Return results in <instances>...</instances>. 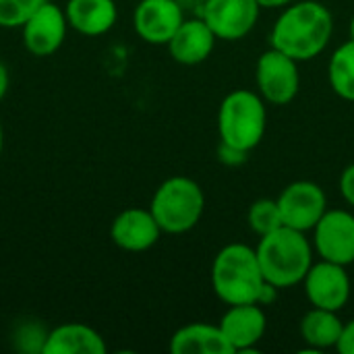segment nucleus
Masks as SVG:
<instances>
[{
	"label": "nucleus",
	"instance_id": "nucleus-8",
	"mask_svg": "<svg viewBox=\"0 0 354 354\" xmlns=\"http://www.w3.org/2000/svg\"><path fill=\"white\" fill-rule=\"evenodd\" d=\"M303 286L311 307L338 311V313L348 305L353 292V282L346 272V266L326 259L309 268Z\"/></svg>",
	"mask_w": 354,
	"mask_h": 354
},
{
	"label": "nucleus",
	"instance_id": "nucleus-22",
	"mask_svg": "<svg viewBox=\"0 0 354 354\" xmlns=\"http://www.w3.org/2000/svg\"><path fill=\"white\" fill-rule=\"evenodd\" d=\"M247 224L251 228V232H255L257 236H266L278 228H282V214L278 207L276 199H257L249 205L247 212Z\"/></svg>",
	"mask_w": 354,
	"mask_h": 354
},
{
	"label": "nucleus",
	"instance_id": "nucleus-19",
	"mask_svg": "<svg viewBox=\"0 0 354 354\" xmlns=\"http://www.w3.org/2000/svg\"><path fill=\"white\" fill-rule=\"evenodd\" d=\"M301 338L311 351H328L336 348L344 330V322L338 311L311 307L301 319Z\"/></svg>",
	"mask_w": 354,
	"mask_h": 354
},
{
	"label": "nucleus",
	"instance_id": "nucleus-7",
	"mask_svg": "<svg viewBox=\"0 0 354 354\" xmlns=\"http://www.w3.org/2000/svg\"><path fill=\"white\" fill-rule=\"evenodd\" d=\"M276 201L282 214V224L305 234L311 232L328 212V195L313 180H295L286 185Z\"/></svg>",
	"mask_w": 354,
	"mask_h": 354
},
{
	"label": "nucleus",
	"instance_id": "nucleus-3",
	"mask_svg": "<svg viewBox=\"0 0 354 354\" xmlns=\"http://www.w3.org/2000/svg\"><path fill=\"white\" fill-rule=\"evenodd\" d=\"M257 259L263 278L276 288H292L303 284L313 266V245L305 232L282 226L266 236H259Z\"/></svg>",
	"mask_w": 354,
	"mask_h": 354
},
{
	"label": "nucleus",
	"instance_id": "nucleus-16",
	"mask_svg": "<svg viewBox=\"0 0 354 354\" xmlns=\"http://www.w3.org/2000/svg\"><path fill=\"white\" fill-rule=\"evenodd\" d=\"M64 15L71 29L87 37H97L116 25L118 6L114 0H68Z\"/></svg>",
	"mask_w": 354,
	"mask_h": 354
},
{
	"label": "nucleus",
	"instance_id": "nucleus-15",
	"mask_svg": "<svg viewBox=\"0 0 354 354\" xmlns=\"http://www.w3.org/2000/svg\"><path fill=\"white\" fill-rule=\"evenodd\" d=\"M216 33L203 21V17L185 19L168 41L170 56L185 66H195L205 62L216 48Z\"/></svg>",
	"mask_w": 354,
	"mask_h": 354
},
{
	"label": "nucleus",
	"instance_id": "nucleus-26",
	"mask_svg": "<svg viewBox=\"0 0 354 354\" xmlns=\"http://www.w3.org/2000/svg\"><path fill=\"white\" fill-rule=\"evenodd\" d=\"M336 351L340 354H354V319L344 324V330H342Z\"/></svg>",
	"mask_w": 354,
	"mask_h": 354
},
{
	"label": "nucleus",
	"instance_id": "nucleus-11",
	"mask_svg": "<svg viewBox=\"0 0 354 354\" xmlns=\"http://www.w3.org/2000/svg\"><path fill=\"white\" fill-rule=\"evenodd\" d=\"M68 31V21L64 15V8H60L54 2H44L21 27L23 46L33 56H52L56 54Z\"/></svg>",
	"mask_w": 354,
	"mask_h": 354
},
{
	"label": "nucleus",
	"instance_id": "nucleus-4",
	"mask_svg": "<svg viewBox=\"0 0 354 354\" xmlns=\"http://www.w3.org/2000/svg\"><path fill=\"white\" fill-rule=\"evenodd\" d=\"M268 102L253 89L230 91L218 110L220 141L243 151H253L268 129Z\"/></svg>",
	"mask_w": 354,
	"mask_h": 354
},
{
	"label": "nucleus",
	"instance_id": "nucleus-28",
	"mask_svg": "<svg viewBox=\"0 0 354 354\" xmlns=\"http://www.w3.org/2000/svg\"><path fill=\"white\" fill-rule=\"evenodd\" d=\"M261 8H284L295 0H257Z\"/></svg>",
	"mask_w": 354,
	"mask_h": 354
},
{
	"label": "nucleus",
	"instance_id": "nucleus-24",
	"mask_svg": "<svg viewBox=\"0 0 354 354\" xmlns=\"http://www.w3.org/2000/svg\"><path fill=\"white\" fill-rule=\"evenodd\" d=\"M218 160H220L222 164H226V166H243V164L249 160V151H243V149H239V147H232V145L220 141Z\"/></svg>",
	"mask_w": 354,
	"mask_h": 354
},
{
	"label": "nucleus",
	"instance_id": "nucleus-10",
	"mask_svg": "<svg viewBox=\"0 0 354 354\" xmlns=\"http://www.w3.org/2000/svg\"><path fill=\"white\" fill-rule=\"evenodd\" d=\"M259 10L257 0H203L201 17L218 39L239 41L253 31Z\"/></svg>",
	"mask_w": 354,
	"mask_h": 354
},
{
	"label": "nucleus",
	"instance_id": "nucleus-2",
	"mask_svg": "<svg viewBox=\"0 0 354 354\" xmlns=\"http://www.w3.org/2000/svg\"><path fill=\"white\" fill-rule=\"evenodd\" d=\"M266 282L253 247L230 243L216 253L212 263V288L224 305L257 303Z\"/></svg>",
	"mask_w": 354,
	"mask_h": 354
},
{
	"label": "nucleus",
	"instance_id": "nucleus-27",
	"mask_svg": "<svg viewBox=\"0 0 354 354\" xmlns=\"http://www.w3.org/2000/svg\"><path fill=\"white\" fill-rule=\"evenodd\" d=\"M8 85H10V75H8L6 64L0 60V102H2V97L6 95V91H8Z\"/></svg>",
	"mask_w": 354,
	"mask_h": 354
},
{
	"label": "nucleus",
	"instance_id": "nucleus-29",
	"mask_svg": "<svg viewBox=\"0 0 354 354\" xmlns=\"http://www.w3.org/2000/svg\"><path fill=\"white\" fill-rule=\"evenodd\" d=\"M2 147H4V131H2V120H0V156H2Z\"/></svg>",
	"mask_w": 354,
	"mask_h": 354
},
{
	"label": "nucleus",
	"instance_id": "nucleus-25",
	"mask_svg": "<svg viewBox=\"0 0 354 354\" xmlns=\"http://www.w3.org/2000/svg\"><path fill=\"white\" fill-rule=\"evenodd\" d=\"M338 187H340L342 199L354 209V164L346 166V168L342 170L340 180H338Z\"/></svg>",
	"mask_w": 354,
	"mask_h": 354
},
{
	"label": "nucleus",
	"instance_id": "nucleus-17",
	"mask_svg": "<svg viewBox=\"0 0 354 354\" xmlns=\"http://www.w3.org/2000/svg\"><path fill=\"white\" fill-rule=\"evenodd\" d=\"M168 348L172 354H234L222 328L205 322L178 328L172 334Z\"/></svg>",
	"mask_w": 354,
	"mask_h": 354
},
{
	"label": "nucleus",
	"instance_id": "nucleus-14",
	"mask_svg": "<svg viewBox=\"0 0 354 354\" xmlns=\"http://www.w3.org/2000/svg\"><path fill=\"white\" fill-rule=\"evenodd\" d=\"M162 236V228L156 222L153 214L143 207L122 209L110 226L112 243L129 253H141L151 249Z\"/></svg>",
	"mask_w": 354,
	"mask_h": 354
},
{
	"label": "nucleus",
	"instance_id": "nucleus-9",
	"mask_svg": "<svg viewBox=\"0 0 354 354\" xmlns=\"http://www.w3.org/2000/svg\"><path fill=\"white\" fill-rule=\"evenodd\" d=\"M313 251L340 266L354 263V214L348 209H328L315 224Z\"/></svg>",
	"mask_w": 354,
	"mask_h": 354
},
{
	"label": "nucleus",
	"instance_id": "nucleus-20",
	"mask_svg": "<svg viewBox=\"0 0 354 354\" xmlns=\"http://www.w3.org/2000/svg\"><path fill=\"white\" fill-rule=\"evenodd\" d=\"M328 81L338 97L354 102V39L340 44L330 56Z\"/></svg>",
	"mask_w": 354,
	"mask_h": 354
},
{
	"label": "nucleus",
	"instance_id": "nucleus-5",
	"mask_svg": "<svg viewBox=\"0 0 354 354\" xmlns=\"http://www.w3.org/2000/svg\"><path fill=\"white\" fill-rule=\"evenodd\" d=\"M149 212L166 234H185L193 230L205 212V193L189 176H170L153 193Z\"/></svg>",
	"mask_w": 354,
	"mask_h": 354
},
{
	"label": "nucleus",
	"instance_id": "nucleus-18",
	"mask_svg": "<svg viewBox=\"0 0 354 354\" xmlns=\"http://www.w3.org/2000/svg\"><path fill=\"white\" fill-rule=\"evenodd\" d=\"M108 346L100 332L85 324H60L50 330L44 354H106Z\"/></svg>",
	"mask_w": 354,
	"mask_h": 354
},
{
	"label": "nucleus",
	"instance_id": "nucleus-21",
	"mask_svg": "<svg viewBox=\"0 0 354 354\" xmlns=\"http://www.w3.org/2000/svg\"><path fill=\"white\" fill-rule=\"evenodd\" d=\"M50 330L37 319L19 322L12 330L10 342L12 348L21 354H44V346L48 340Z\"/></svg>",
	"mask_w": 354,
	"mask_h": 354
},
{
	"label": "nucleus",
	"instance_id": "nucleus-12",
	"mask_svg": "<svg viewBox=\"0 0 354 354\" xmlns=\"http://www.w3.org/2000/svg\"><path fill=\"white\" fill-rule=\"evenodd\" d=\"M185 21L178 0H141L133 12L135 33L151 46H168Z\"/></svg>",
	"mask_w": 354,
	"mask_h": 354
},
{
	"label": "nucleus",
	"instance_id": "nucleus-23",
	"mask_svg": "<svg viewBox=\"0 0 354 354\" xmlns=\"http://www.w3.org/2000/svg\"><path fill=\"white\" fill-rule=\"evenodd\" d=\"M46 0H0V27L21 29Z\"/></svg>",
	"mask_w": 354,
	"mask_h": 354
},
{
	"label": "nucleus",
	"instance_id": "nucleus-1",
	"mask_svg": "<svg viewBox=\"0 0 354 354\" xmlns=\"http://www.w3.org/2000/svg\"><path fill=\"white\" fill-rule=\"evenodd\" d=\"M334 33V17L317 0H301L284 6L270 31V46L299 62L319 56Z\"/></svg>",
	"mask_w": 354,
	"mask_h": 354
},
{
	"label": "nucleus",
	"instance_id": "nucleus-6",
	"mask_svg": "<svg viewBox=\"0 0 354 354\" xmlns=\"http://www.w3.org/2000/svg\"><path fill=\"white\" fill-rule=\"evenodd\" d=\"M257 93L272 106L290 104L301 89L299 60L270 46L255 64Z\"/></svg>",
	"mask_w": 354,
	"mask_h": 354
},
{
	"label": "nucleus",
	"instance_id": "nucleus-13",
	"mask_svg": "<svg viewBox=\"0 0 354 354\" xmlns=\"http://www.w3.org/2000/svg\"><path fill=\"white\" fill-rule=\"evenodd\" d=\"M218 326L222 328L234 353H249L263 340L268 330V315L257 303L228 305Z\"/></svg>",
	"mask_w": 354,
	"mask_h": 354
},
{
	"label": "nucleus",
	"instance_id": "nucleus-30",
	"mask_svg": "<svg viewBox=\"0 0 354 354\" xmlns=\"http://www.w3.org/2000/svg\"><path fill=\"white\" fill-rule=\"evenodd\" d=\"M348 31H351V39H354V15L351 19V25H348Z\"/></svg>",
	"mask_w": 354,
	"mask_h": 354
}]
</instances>
